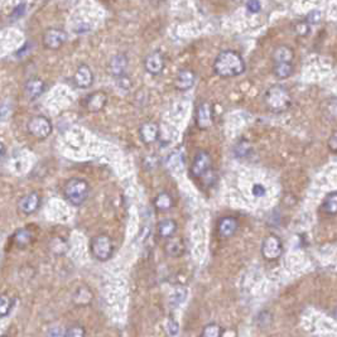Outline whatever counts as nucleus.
<instances>
[{"label":"nucleus","mask_w":337,"mask_h":337,"mask_svg":"<svg viewBox=\"0 0 337 337\" xmlns=\"http://www.w3.org/2000/svg\"><path fill=\"white\" fill-rule=\"evenodd\" d=\"M245 61L241 57V54L232 49L223 51L218 54L213 62V71L218 76L224 78L236 77L244 74Z\"/></svg>","instance_id":"nucleus-1"},{"label":"nucleus","mask_w":337,"mask_h":337,"mask_svg":"<svg viewBox=\"0 0 337 337\" xmlns=\"http://www.w3.org/2000/svg\"><path fill=\"white\" fill-rule=\"evenodd\" d=\"M264 103L266 109L275 114L289 110L292 106V95L284 86L273 85L264 94Z\"/></svg>","instance_id":"nucleus-2"},{"label":"nucleus","mask_w":337,"mask_h":337,"mask_svg":"<svg viewBox=\"0 0 337 337\" xmlns=\"http://www.w3.org/2000/svg\"><path fill=\"white\" fill-rule=\"evenodd\" d=\"M90 186L85 179L71 178L66 182L64 187V195L71 205L81 206L87 200Z\"/></svg>","instance_id":"nucleus-3"},{"label":"nucleus","mask_w":337,"mask_h":337,"mask_svg":"<svg viewBox=\"0 0 337 337\" xmlns=\"http://www.w3.org/2000/svg\"><path fill=\"white\" fill-rule=\"evenodd\" d=\"M90 249L95 259L100 260V262H106L110 259L112 253H114V244L108 235H98L91 240Z\"/></svg>","instance_id":"nucleus-4"},{"label":"nucleus","mask_w":337,"mask_h":337,"mask_svg":"<svg viewBox=\"0 0 337 337\" xmlns=\"http://www.w3.org/2000/svg\"><path fill=\"white\" fill-rule=\"evenodd\" d=\"M27 129L29 134L37 139H46L52 133V122L48 117L43 116V115H37L28 121Z\"/></svg>","instance_id":"nucleus-5"},{"label":"nucleus","mask_w":337,"mask_h":337,"mask_svg":"<svg viewBox=\"0 0 337 337\" xmlns=\"http://www.w3.org/2000/svg\"><path fill=\"white\" fill-rule=\"evenodd\" d=\"M67 41V35L65 30L58 29V28H49L43 33L42 37V43L44 48L51 49V51H57L61 48Z\"/></svg>","instance_id":"nucleus-6"},{"label":"nucleus","mask_w":337,"mask_h":337,"mask_svg":"<svg viewBox=\"0 0 337 337\" xmlns=\"http://www.w3.org/2000/svg\"><path fill=\"white\" fill-rule=\"evenodd\" d=\"M283 253V242L277 235H269L263 240L262 254L266 260H277Z\"/></svg>","instance_id":"nucleus-7"},{"label":"nucleus","mask_w":337,"mask_h":337,"mask_svg":"<svg viewBox=\"0 0 337 337\" xmlns=\"http://www.w3.org/2000/svg\"><path fill=\"white\" fill-rule=\"evenodd\" d=\"M211 167H212L211 156L207 151L201 150L196 154L195 159H193V163L191 166V173L196 178H201L211 171Z\"/></svg>","instance_id":"nucleus-8"},{"label":"nucleus","mask_w":337,"mask_h":337,"mask_svg":"<svg viewBox=\"0 0 337 337\" xmlns=\"http://www.w3.org/2000/svg\"><path fill=\"white\" fill-rule=\"evenodd\" d=\"M213 122V110L210 103H201L196 111V125L198 129L206 130Z\"/></svg>","instance_id":"nucleus-9"},{"label":"nucleus","mask_w":337,"mask_h":337,"mask_svg":"<svg viewBox=\"0 0 337 337\" xmlns=\"http://www.w3.org/2000/svg\"><path fill=\"white\" fill-rule=\"evenodd\" d=\"M164 66H166V62H164L162 52L154 51L145 57L144 67L148 74L159 75L164 70Z\"/></svg>","instance_id":"nucleus-10"},{"label":"nucleus","mask_w":337,"mask_h":337,"mask_svg":"<svg viewBox=\"0 0 337 337\" xmlns=\"http://www.w3.org/2000/svg\"><path fill=\"white\" fill-rule=\"evenodd\" d=\"M94 82V74L87 65L77 67L74 75V83L78 88H88Z\"/></svg>","instance_id":"nucleus-11"},{"label":"nucleus","mask_w":337,"mask_h":337,"mask_svg":"<svg viewBox=\"0 0 337 337\" xmlns=\"http://www.w3.org/2000/svg\"><path fill=\"white\" fill-rule=\"evenodd\" d=\"M108 103V96L103 91H96L85 99V108L90 112H99L105 108Z\"/></svg>","instance_id":"nucleus-12"},{"label":"nucleus","mask_w":337,"mask_h":337,"mask_svg":"<svg viewBox=\"0 0 337 337\" xmlns=\"http://www.w3.org/2000/svg\"><path fill=\"white\" fill-rule=\"evenodd\" d=\"M39 205H41V197H39L38 193L30 192L20 198L18 206H19L20 212L24 213V215H30V213H35L38 210Z\"/></svg>","instance_id":"nucleus-13"},{"label":"nucleus","mask_w":337,"mask_h":337,"mask_svg":"<svg viewBox=\"0 0 337 337\" xmlns=\"http://www.w3.org/2000/svg\"><path fill=\"white\" fill-rule=\"evenodd\" d=\"M196 81V75L192 70L183 69L178 72L174 78V87L179 91H187L193 87Z\"/></svg>","instance_id":"nucleus-14"},{"label":"nucleus","mask_w":337,"mask_h":337,"mask_svg":"<svg viewBox=\"0 0 337 337\" xmlns=\"http://www.w3.org/2000/svg\"><path fill=\"white\" fill-rule=\"evenodd\" d=\"M159 127L156 122H144L142 127L139 128V137L144 144H153L154 142H157L159 138Z\"/></svg>","instance_id":"nucleus-15"},{"label":"nucleus","mask_w":337,"mask_h":337,"mask_svg":"<svg viewBox=\"0 0 337 337\" xmlns=\"http://www.w3.org/2000/svg\"><path fill=\"white\" fill-rule=\"evenodd\" d=\"M46 90V83L41 78H30L24 86V93L29 100H36Z\"/></svg>","instance_id":"nucleus-16"},{"label":"nucleus","mask_w":337,"mask_h":337,"mask_svg":"<svg viewBox=\"0 0 337 337\" xmlns=\"http://www.w3.org/2000/svg\"><path fill=\"white\" fill-rule=\"evenodd\" d=\"M128 64H129V61H128V57L125 54H116L109 62V72L114 77H119V76L125 74L128 69Z\"/></svg>","instance_id":"nucleus-17"},{"label":"nucleus","mask_w":337,"mask_h":337,"mask_svg":"<svg viewBox=\"0 0 337 337\" xmlns=\"http://www.w3.org/2000/svg\"><path fill=\"white\" fill-rule=\"evenodd\" d=\"M237 226H239V223L235 218H231V216H226V218H223L220 221H219L218 225V231L219 235L221 237H230L236 232Z\"/></svg>","instance_id":"nucleus-18"},{"label":"nucleus","mask_w":337,"mask_h":337,"mask_svg":"<svg viewBox=\"0 0 337 337\" xmlns=\"http://www.w3.org/2000/svg\"><path fill=\"white\" fill-rule=\"evenodd\" d=\"M273 64H281V62H293L294 51L289 46L282 44L278 46L273 52Z\"/></svg>","instance_id":"nucleus-19"},{"label":"nucleus","mask_w":337,"mask_h":337,"mask_svg":"<svg viewBox=\"0 0 337 337\" xmlns=\"http://www.w3.org/2000/svg\"><path fill=\"white\" fill-rule=\"evenodd\" d=\"M33 240V234L29 229L27 227H23L15 231V234L13 235V241L17 245L18 248H25L27 245H29V242H32Z\"/></svg>","instance_id":"nucleus-20"},{"label":"nucleus","mask_w":337,"mask_h":337,"mask_svg":"<svg viewBox=\"0 0 337 337\" xmlns=\"http://www.w3.org/2000/svg\"><path fill=\"white\" fill-rule=\"evenodd\" d=\"M294 67L293 62H281V64L273 65V74L279 80H284L293 75Z\"/></svg>","instance_id":"nucleus-21"},{"label":"nucleus","mask_w":337,"mask_h":337,"mask_svg":"<svg viewBox=\"0 0 337 337\" xmlns=\"http://www.w3.org/2000/svg\"><path fill=\"white\" fill-rule=\"evenodd\" d=\"M154 207L162 212L169 211L173 207V198L168 192H161L154 198Z\"/></svg>","instance_id":"nucleus-22"},{"label":"nucleus","mask_w":337,"mask_h":337,"mask_svg":"<svg viewBox=\"0 0 337 337\" xmlns=\"http://www.w3.org/2000/svg\"><path fill=\"white\" fill-rule=\"evenodd\" d=\"M177 231V224L176 221L172 220V219H164L161 223L158 224V232L162 237L164 239H169L171 236H173Z\"/></svg>","instance_id":"nucleus-23"},{"label":"nucleus","mask_w":337,"mask_h":337,"mask_svg":"<svg viewBox=\"0 0 337 337\" xmlns=\"http://www.w3.org/2000/svg\"><path fill=\"white\" fill-rule=\"evenodd\" d=\"M321 211L330 216H335L337 212V193L330 192L321 205Z\"/></svg>","instance_id":"nucleus-24"},{"label":"nucleus","mask_w":337,"mask_h":337,"mask_svg":"<svg viewBox=\"0 0 337 337\" xmlns=\"http://www.w3.org/2000/svg\"><path fill=\"white\" fill-rule=\"evenodd\" d=\"M167 167L173 173H181L185 168L183 157L179 153H172L167 159Z\"/></svg>","instance_id":"nucleus-25"},{"label":"nucleus","mask_w":337,"mask_h":337,"mask_svg":"<svg viewBox=\"0 0 337 337\" xmlns=\"http://www.w3.org/2000/svg\"><path fill=\"white\" fill-rule=\"evenodd\" d=\"M93 300V293L87 287H80L74 294V302L77 305H86Z\"/></svg>","instance_id":"nucleus-26"},{"label":"nucleus","mask_w":337,"mask_h":337,"mask_svg":"<svg viewBox=\"0 0 337 337\" xmlns=\"http://www.w3.org/2000/svg\"><path fill=\"white\" fill-rule=\"evenodd\" d=\"M169 239L171 240L167 242V247H166L167 253H168L171 257H179V255H181L185 250L183 242H182V240L178 239V237L171 236Z\"/></svg>","instance_id":"nucleus-27"},{"label":"nucleus","mask_w":337,"mask_h":337,"mask_svg":"<svg viewBox=\"0 0 337 337\" xmlns=\"http://www.w3.org/2000/svg\"><path fill=\"white\" fill-rule=\"evenodd\" d=\"M187 297V289L183 287H176L172 292L171 297H169V304L172 308H176L177 305H179L181 303L185 302Z\"/></svg>","instance_id":"nucleus-28"},{"label":"nucleus","mask_w":337,"mask_h":337,"mask_svg":"<svg viewBox=\"0 0 337 337\" xmlns=\"http://www.w3.org/2000/svg\"><path fill=\"white\" fill-rule=\"evenodd\" d=\"M223 333H224L223 327H221L220 325H218V323H210V325H207L203 327L201 336L202 337H220V336H223Z\"/></svg>","instance_id":"nucleus-29"},{"label":"nucleus","mask_w":337,"mask_h":337,"mask_svg":"<svg viewBox=\"0 0 337 337\" xmlns=\"http://www.w3.org/2000/svg\"><path fill=\"white\" fill-rule=\"evenodd\" d=\"M13 307V300L7 294H2L0 296V317H5L9 315L10 310Z\"/></svg>","instance_id":"nucleus-30"},{"label":"nucleus","mask_w":337,"mask_h":337,"mask_svg":"<svg viewBox=\"0 0 337 337\" xmlns=\"http://www.w3.org/2000/svg\"><path fill=\"white\" fill-rule=\"evenodd\" d=\"M271 322H273V316H271V313L269 312V311H263V312L259 313V316H258V323H259L260 327L268 328L269 326L271 325Z\"/></svg>","instance_id":"nucleus-31"},{"label":"nucleus","mask_w":337,"mask_h":337,"mask_svg":"<svg viewBox=\"0 0 337 337\" xmlns=\"http://www.w3.org/2000/svg\"><path fill=\"white\" fill-rule=\"evenodd\" d=\"M86 335V331L82 326H71L65 331L64 336L66 337H82Z\"/></svg>","instance_id":"nucleus-32"},{"label":"nucleus","mask_w":337,"mask_h":337,"mask_svg":"<svg viewBox=\"0 0 337 337\" xmlns=\"http://www.w3.org/2000/svg\"><path fill=\"white\" fill-rule=\"evenodd\" d=\"M321 18H322V14H321L320 10H312V12H310L307 14V17H305V22L308 23V24H318L321 20Z\"/></svg>","instance_id":"nucleus-33"},{"label":"nucleus","mask_w":337,"mask_h":337,"mask_svg":"<svg viewBox=\"0 0 337 337\" xmlns=\"http://www.w3.org/2000/svg\"><path fill=\"white\" fill-rule=\"evenodd\" d=\"M294 32H296V35L298 36H307L308 33H310V24H308L307 22H299L296 24V28H294Z\"/></svg>","instance_id":"nucleus-34"},{"label":"nucleus","mask_w":337,"mask_h":337,"mask_svg":"<svg viewBox=\"0 0 337 337\" xmlns=\"http://www.w3.org/2000/svg\"><path fill=\"white\" fill-rule=\"evenodd\" d=\"M327 116H330L331 119L335 120L336 117V99L331 98L330 100H327Z\"/></svg>","instance_id":"nucleus-35"},{"label":"nucleus","mask_w":337,"mask_h":337,"mask_svg":"<svg viewBox=\"0 0 337 337\" xmlns=\"http://www.w3.org/2000/svg\"><path fill=\"white\" fill-rule=\"evenodd\" d=\"M247 8L250 13H259L262 9V4L259 0H248Z\"/></svg>","instance_id":"nucleus-36"},{"label":"nucleus","mask_w":337,"mask_h":337,"mask_svg":"<svg viewBox=\"0 0 337 337\" xmlns=\"http://www.w3.org/2000/svg\"><path fill=\"white\" fill-rule=\"evenodd\" d=\"M167 331H168V333L171 336L178 335V332H179L178 323H177L174 320H169L168 323H167Z\"/></svg>","instance_id":"nucleus-37"},{"label":"nucleus","mask_w":337,"mask_h":337,"mask_svg":"<svg viewBox=\"0 0 337 337\" xmlns=\"http://www.w3.org/2000/svg\"><path fill=\"white\" fill-rule=\"evenodd\" d=\"M117 78V83H119V86L121 88H124V90H128V88H130V86H132V81H130V78L128 77L127 75H121L119 76Z\"/></svg>","instance_id":"nucleus-38"},{"label":"nucleus","mask_w":337,"mask_h":337,"mask_svg":"<svg viewBox=\"0 0 337 337\" xmlns=\"http://www.w3.org/2000/svg\"><path fill=\"white\" fill-rule=\"evenodd\" d=\"M327 147H328V149L331 150V153L335 154L337 151V133L336 132H333L332 134H331V137L328 138Z\"/></svg>","instance_id":"nucleus-39"},{"label":"nucleus","mask_w":337,"mask_h":337,"mask_svg":"<svg viewBox=\"0 0 337 337\" xmlns=\"http://www.w3.org/2000/svg\"><path fill=\"white\" fill-rule=\"evenodd\" d=\"M252 192H253V195L257 196V197H263V196L266 193V190L263 185L258 183V185H254V186H253Z\"/></svg>","instance_id":"nucleus-40"},{"label":"nucleus","mask_w":337,"mask_h":337,"mask_svg":"<svg viewBox=\"0 0 337 337\" xmlns=\"http://www.w3.org/2000/svg\"><path fill=\"white\" fill-rule=\"evenodd\" d=\"M24 13H25V4H20V5H18L14 10H13L12 17L15 18V19H19V18L22 17Z\"/></svg>","instance_id":"nucleus-41"},{"label":"nucleus","mask_w":337,"mask_h":337,"mask_svg":"<svg viewBox=\"0 0 337 337\" xmlns=\"http://www.w3.org/2000/svg\"><path fill=\"white\" fill-rule=\"evenodd\" d=\"M8 114H9V110H5V105H0V119H5V117L8 116Z\"/></svg>","instance_id":"nucleus-42"},{"label":"nucleus","mask_w":337,"mask_h":337,"mask_svg":"<svg viewBox=\"0 0 337 337\" xmlns=\"http://www.w3.org/2000/svg\"><path fill=\"white\" fill-rule=\"evenodd\" d=\"M4 151H5V145L3 144V142H0V157L4 154Z\"/></svg>","instance_id":"nucleus-43"}]
</instances>
